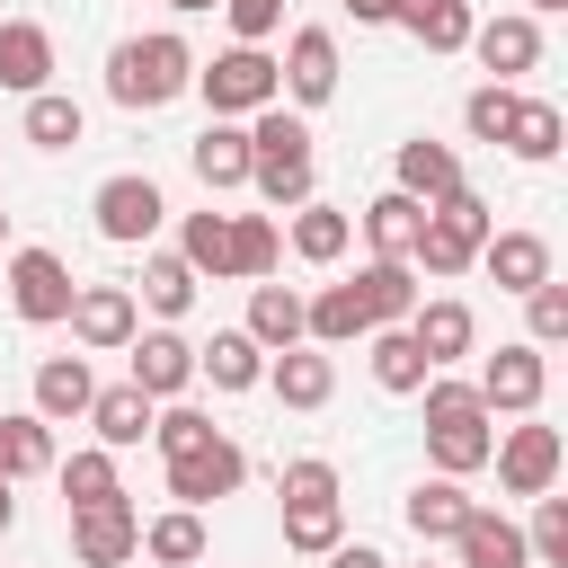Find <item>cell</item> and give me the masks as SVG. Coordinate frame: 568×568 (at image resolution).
Wrapping results in <instances>:
<instances>
[{
  "mask_svg": "<svg viewBox=\"0 0 568 568\" xmlns=\"http://www.w3.org/2000/svg\"><path fill=\"white\" fill-rule=\"evenodd\" d=\"M275 231L293 240V257H302V266H337V257L355 248V213H346V204H320V195H311V204H293V222H275Z\"/></svg>",
  "mask_w": 568,
  "mask_h": 568,
  "instance_id": "d6986e66",
  "label": "cell"
},
{
  "mask_svg": "<svg viewBox=\"0 0 568 568\" xmlns=\"http://www.w3.org/2000/svg\"><path fill=\"white\" fill-rule=\"evenodd\" d=\"M71 559H80V568H124V559H142V506H133V497L71 506Z\"/></svg>",
  "mask_w": 568,
  "mask_h": 568,
  "instance_id": "7c38bea8",
  "label": "cell"
},
{
  "mask_svg": "<svg viewBox=\"0 0 568 568\" xmlns=\"http://www.w3.org/2000/svg\"><path fill=\"white\" fill-rule=\"evenodd\" d=\"M266 355H284V346H302V293L293 284H248V320H240Z\"/></svg>",
  "mask_w": 568,
  "mask_h": 568,
  "instance_id": "836d02e7",
  "label": "cell"
},
{
  "mask_svg": "<svg viewBox=\"0 0 568 568\" xmlns=\"http://www.w3.org/2000/svg\"><path fill=\"white\" fill-rule=\"evenodd\" d=\"M0 248H9V213H0Z\"/></svg>",
  "mask_w": 568,
  "mask_h": 568,
  "instance_id": "11a10c76",
  "label": "cell"
},
{
  "mask_svg": "<svg viewBox=\"0 0 568 568\" xmlns=\"http://www.w3.org/2000/svg\"><path fill=\"white\" fill-rule=\"evenodd\" d=\"M80 133H89L80 98H62V89H36V98H27V142H36V151H71Z\"/></svg>",
  "mask_w": 568,
  "mask_h": 568,
  "instance_id": "ab89813d",
  "label": "cell"
},
{
  "mask_svg": "<svg viewBox=\"0 0 568 568\" xmlns=\"http://www.w3.org/2000/svg\"><path fill=\"white\" fill-rule=\"evenodd\" d=\"M506 115H515V89H497V80H479V89L462 98V133H470V142H488V151L506 142Z\"/></svg>",
  "mask_w": 568,
  "mask_h": 568,
  "instance_id": "f6af8a7d",
  "label": "cell"
},
{
  "mask_svg": "<svg viewBox=\"0 0 568 568\" xmlns=\"http://www.w3.org/2000/svg\"><path fill=\"white\" fill-rule=\"evenodd\" d=\"M453 568H532L524 524H515V515H497V506H470V524L453 532Z\"/></svg>",
  "mask_w": 568,
  "mask_h": 568,
  "instance_id": "ac0fdd59",
  "label": "cell"
},
{
  "mask_svg": "<svg viewBox=\"0 0 568 568\" xmlns=\"http://www.w3.org/2000/svg\"><path fill=\"white\" fill-rule=\"evenodd\" d=\"M559 142H568V115H559L550 98H515V115H506V151L532 160V169H550Z\"/></svg>",
  "mask_w": 568,
  "mask_h": 568,
  "instance_id": "d6a6232c",
  "label": "cell"
},
{
  "mask_svg": "<svg viewBox=\"0 0 568 568\" xmlns=\"http://www.w3.org/2000/svg\"><path fill=\"white\" fill-rule=\"evenodd\" d=\"M222 18H231L240 44H266V36L284 27V0H222Z\"/></svg>",
  "mask_w": 568,
  "mask_h": 568,
  "instance_id": "c3c4849f",
  "label": "cell"
},
{
  "mask_svg": "<svg viewBox=\"0 0 568 568\" xmlns=\"http://www.w3.org/2000/svg\"><path fill=\"white\" fill-rule=\"evenodd\" d=\"M124 382H133L151 408L186 399V382H195V337H178V328H133V346H124Z\"/></svg>",
  "mask_w": 568,
  "mask_h": 568,
  "instance_id": "ba28073f",
  "label": "cell"
},
{
  "mask_svg": "<svg viewBox=\"0 0 568 568\" xmlns=\"http://www.w3.org/2000/svg\"><path fill=\"white\" fill-rule=\"evenodd\" d=\"M89 399H98V382H89V355H44V364H36V417H44V426H71V417H89Z\"/></svg>",
  "mask_w": 568,
  "mask_h": 568,
  "instance_id": "484cf974",
  "label": "cell"
},
{
  "mask_svg": "<svg viewBox=\"0 0 568 568\" xmlns=\"http://www.w3.org/2000/svg\"><path fill=\"white\" fill-rule=\"evenodd\" d=\"M337 9H346L355 27H390V9H399V0H337Z\"/></svg>",
  "mask_w": 568,
  "mask_h": 568,
  "instance_id": "f907efd6",
  "label": "cell"
},
{
  "mask_svg": "<svg viewBox=\"0 0 568 568\" xmlns=\"http://www.w3.org/2000/svg\"><path fill=\"white\" fill-rule=\"evenodd\" d=\"M195 382H213V390H257V382H266V346H257L248 328H213V337L195 346Z\"/></svg>",
  "mask_w": 568,
  "mask_h": 568,
  "instance_id": "7402d4cb",
  "label": "cell"
},
{
  "mask_svg": "<svg viewBox=\"0 0 568 568\" xmlns=\"http://www.w3.org/2000/svg\"><path fill=\"white\" fill-rule=\"evenodd\" d=\"M399 328L417 337V355H426L435 373H444V364H462V355L479 346V320H470V302H462V293H435V302H417Z\"/></svg>",
  "mask_w": 568,
  "mask_h": 568,
  "instance_id": "2e32d148",
  "label": "cell"
},
{
  "mask_svg": "<svg viewBox=\"0 0 568 568\" xmlns=\"http://www.w3.org/2000/svg\"><path fill=\"white\" fill-rule=\"evenodd\" d=\"M204 435H222V426H213L204 408H186V399H169V408L151 417V444H160V462H169V453H186V444H204Z\"/></svg>",
  "mask_w": 568,
  "mask_h": 568,
  "instance_id": "7dc6e473",
  "label": "cell"
},
{
  "mask_svg": "<svg viewBox=\"0 0 568 568\" xmlns=\"http://www.w3.org/2000/svg\"><path fill=\"white\" fill-rule=\"evenodd\" d=\"M9 524H18V506H9V479H0V541H9Z\"/></svg>",
  "mask_w": 568,
  "mask_h": 568,
  "instance_id": "816d5d0a",
  "label": "cell"
},
{
  "mask_svg": "<svg viewBox=\"0 0 568 568\" xmlns=\"http://www.w3.org/2000/svg\"><path fill=\"white\" fill-rule=\"evenodd\" d=\"M550 9H568V0H524V18H550Z\"/></svg>",
  "mask_w": 568,
  "mask_h": 568,
  "instance_id": "f5cc1de1",
  "label": "cell"
},
{
  "mask_svg": "<svg viewBox=\"0 0 568 568\" xmlns=\"http://www.w3.org/2000/svg\"><path fill=\"white\" fill-rule=\"evenodd\" d=\"M470 390H479V408H488V417H541V390H550V355L515 337V346H497V355L479 364V382H470Z\"/></svg>",
  "mask_w": 568,
  "mask_h": 568,
  "instance_id": "52a82bcc",
  "label": "cell"
},
{
  "mask_svg": "<svg viewBox=\"0 0 568 568\" xmlns=\"http://www.w3.org/2000/svg\"><path fill=\"white\" fill-rule=\"evenodd\" d=\"M524 550H532V568H568V497H532Z\"/></svg>",
  "mask_w": 568,
  "mask_h": 568,
  "instance_id": "ee69618b",
  "label": "cell"
},
{
  "mask_svg": "<svg viewBox=\"0 0 568 568\" xmlns=\"http://www.w3.org/2000/svg\"><path fill=\"white\" fill-rule=\"evenodd\" d=\"M462 53H479V71H488L497 89H515V80L541 62V18H524V9H506V18H479Z\"/></svg>",
  "mask_w": 568,
  "mask_h": 568,
  "instance_id": "5bb4252c",
  "label": "cell"
},
{
  "mask_svg": "<svg viewBox=\"0 0 568 568\" xmlns=\"http://www.w3.org/2000/svg\"><path fill=\"white\" fill-rule=\"evenodd\" d=\"M151 417H160V408H151L133 382H115V390H98V399H89V426H98V444H106V453H133V444L151 435Z\"/></svg>",
  "mask_w": 568,
  "mask_h": 568,
  "instance_id": "e575fe53",
  "label": "cell"
},
{
  "mask_svg": "<svg viewBox=\"0 0 568 568\" xmlns=\"http://www.w3.org/2000/svg\"><path fill=\"white\" fill-rule=\"evenodd\" d=\"M328 568H390V559H382L373 541H337V550H328Z\"/></svg>",
  "mask_w": 568,
  "mask_h": 568,
  "instance_id": "681fc988",
  "label": "cell"
},
{
  "mask_svg": "<svg viewBox=\"0 0 568 568\" xmlns=\"http://www.w3.org/2000/svg\"><path fill=\"white\" fill-rule=\"evenodd\" d=\"M142 559H160V568H195V559H204V515H195V506L151 515V524H142Z\"/></svg>",
  "mask_w": 568,
  "mask_h": 568,
  "instance_id": "f35d334b",
  "label": "cell"
},
{
  "mask_svg": "<svg viewBox=\"0 0 568 568\" xmlns=\"http://www.w3.org/2000/svg\"><path fill=\"white\" fill-rule=\"evenodd\" d=\"M186 160H195L204 195H231V186H248V124H204V133L186 142Z\"/></svg>",
  "mask_w": 568,
  "mask_h": 568,
  "instance_id": "83f0119b",
  "label": "cell"
},
{
  "mask_svg": "<svg viewBox=\"0 0 568 568\" xmlns=\"http://www.w3.org/2000/svg\"><path fill=\"white\" fill-rule=\"evenodd\" d=\"M248 186L266 213H293L320 195V169H311V124L293 106H257L248 115Z\"/></svg>",
  "mask_w": 568,
  "mask_h": 568,
  "instance_id": "7a4b0ae2",
  "label": "cell"
},
{
  "mask_svg": "<svg viewBox=\"0 0 568 568\" xmlns=\"http://www.w3.org/2000/svg\"><path fill=\"white\" fill-rule=\"evenodd\" d=\"M53 479H62V497H71V506H106V497H124V479H115V453H106V444H89V453L53 462Z\"/></svg>",
  "mask_w": 568,
  "mask_h": 568,
  "instance_id": "60d3db41",
  "label": "cell"
},
{
  "mask_svg": "<svg viewBox=\"0 0 568 568\" xmlns=\"http://www.w3.org/2000/svg\"><path fill=\"white\" fill-rule=\"evenodd\" d=\"M169 9H178V18H195V9H222V0H169Z\"/></svg>",
  "mask_w": 568,
  "mask_h": 568,
  "instance_id": "db71d44e",
  "label": "cell"
},
{
  "mask_svg": "<svg viewBox=\"0 0 568 568\" xmlns=\"http://www.w3.org/2000/svg\"><path fill=\"white\" fill-rule=\"evenodd\" d=\"M488 462H497V488H506V497H550V488H559V462H568V444H559V426H541V417H515V426L488 444Z\"/></svg>",
  "mask_w": 568,
  "mask_h": 568,
  "instance_id": "8992f818",
  "label": "cell"
},
{
  "mask_svg": "<svg viewBox=\"0 0 568 568\" xmlns=\"http://www.w3.org/2000/svg\"><path fill=\"white\" fill-rule=\"evenodd\" d=\"M479 266L497 275V293H532V284H550V240L541 231H488Z\"/></svg>",
  "mask_w": 568,
  "mask_h": 568,
  "instance_id": "cb8c5ba5",
  "label": "cell"
},
{
  "mask_svg": "<svg viewBox=\"0 0 568 568\" xmlns=\"http://www.w3.org/2000/svg\"><path fill=\"white\" fill-rule=\"evenodd\" d=\"M275 497H284V506H328V497H337V462H320V453H302V462H284V479H275Z\"/></svg>",
  "mask_w": 568,
  "mask_h": 568,
  "instance_id": "bcb514c9",
  "label": "cell"
},
{
  "mask_svg": "<svg viewBox=\"0 0 568 568\" xmlns=\"http://www.w3.org/2000/svg\"><path fill=\"white\" fill-rule=\"evenodd\" d=\"M186 302H195V266H186L178 248H151V257H142V293H133V311H151L160 328H178Z\"/></svg>",
  "mask_w": 568,
  "mask_h": 568,
  "instance_id": "1f68e13d",
  "label": "cell"
},
{
  "mask_svg": "<svg viewBox=\"0 0 568 568\" xmlns=\"http://www.w3.org/2000/svg\"><path fill=\"white\" fill-rule=\"evenodd\" d=\"M275 257H284L275 213H231V275H240V284H266V275H275Z\"/></svg>",
  "mask_w": 568,
  "mask_h": 568,
  "instance_id": "74e56055",
  "label": "cell"
},
{
  "mask_svg": "<svg viewBox=\"0 0 568 568\" xmlns=\"http://www.w3.org/2000/svg\"><path fill=\"white\" fill-rule=\"evenodd\" d=\"M36 470H53V426H44L36 408H18V417H0V479L18 488V479H36Z\"/></svg>",
  "mask_w": 568,
  "mask_h": 568,
  "instance_id": "d590c367",
  "label": "cell"
},
{
  "mask_svg": "<svg viewBox=\"0 0 568 568\" xmlns=\"http://www.w3.org/2000/svg\"><path fill=\"white\" fill-rule=\"evenodd\" d=\"M337 71H346V62H337V36H328V27H293V36H284L275 80H284L293 115H302V106H328V98H337Z\"/></svg>",
  "mask_w": 568,
  "mask_h": 568,
  "instance_id": "4fadbf2b",
  "label": "cell"
},
{
  "mask_svg": "<svg viewBox=\"0 0 568 568\" xmlns=\"http://www.w3.org/2000/svg\"><path fill=\"white\" fill-rule=\"evenodd\" d=\"M488 231H497V213H488L470 186H453L444 204H426V231H417L408 266H417V275H470L479 248H488Z\"/></svg>",
  "mask_w": 568,
  "mask_h": 568,
  "instance_id": "277c9868",
  "label": "cell"
},
{
  "mask_svg": "<svg viewBox=\"0 0 568 568\" xmlns=\"http://www.w3.org/2000/svg\"><path fill=\"white\" fill-rule=\"evenodd\" d=\"M470 506H479V497H470L462 479H444V470H435V479H417V488H408V506H399V515H408V532H417V541H453V532L470 524Z\"/></svg>",
  "mask_w": 568,
  "mask_h": 568,
  "instance_id": "4316f807",
  "label": "cell"
},
{
  "mask_svg": "<svg viewBox=\"0 0 568 568\" xmlns=\"http://www.w3.org/2000/svg\"><path fill=\"white\" fill-rule=\"evenodd\" d=\"M240 479H248V453L231 444V435H204V444H186V453H169V497L178 506H213V497H240Z\"/></svg>",
  "mask_w": 568,
  "mask_h": 568,
  "instance_id": "9c48e42d",
  "label": "cell"
},
{
  "mask_svg": "<svg viewBox=\"0 0 568 568\" xmlns=\"http://www.w3.org/2000/svg\"><path fill=\"white\" fill-rule=\"evenodd\" d=\"M417 568H426V559H417Z\"/></svg>",
  "mask_w": 568,
  "mask_h": 568,
  "instance_id": "9f6ffc18",
  "label": "cell"
},
{
  "mask_svg": "<svg viewBox=\"0 0 568 568\" xmlns=\"http://www.w3.org/2000/svg\"><path fill=\"white\" fill-rule=\"evenodd\" d=\"M186 89H195V44H186L178 27L124 36V44L106 53V98H115L124 115H151V106H169V98H186Z\"/></svg>",
  "mask_w": 568,
  "mask_h": 568,
  "instance_id": "6da1fadb",
  "label": "cell"
},
{
  "mask_svg": "<svg viewBox=\"0 0 568 568\" xmlns=\"http://www.w3.org/2000/svg\"><path fill=\"white\" fill-rule=\"evenodd\" d=\"M355 231L373 240V257H399V266H408V248H417V231H426V204H408L399 186H382V195L355 213Z\"/></svg>",
  "mask_w": 568,
  "mask_h": 568,
  "instance_id": "f1b7e54d",
  "label": "cell"
},
{
  "mask_svg": "<svg viewBox=\"0 0 568 568\" xmlns=\"http://www.w3.org/2000/svg\"><path fill=\"white\" fill-rule=\"evenodd\" d=\"M355 337H373V320H364L355 284H320V293H302V346L337 355V346H355Z\"/></svg>",
  "mask_w": 568,
  "mask_h": 568,
  "instance_id": "ffe728a7",
  "label": "cell"
},
{
  "mask_svg": "<svg viewBox=\"0 0 568 568\" xmlns=\"http://www.w3.org/2000/svg\"><path fill=\"white\" fill-rule=\"evenodd\" d=\"M346 284H355V302H364L373 328H399V320L426 302V293H417V266H399V257H373V266H355Z\"/></svg>",
  "mask_w": 568,
  "mask_h": 568,
  "instance_id": "44dd1931",
  "label": "cell"
},
{
  "mask_svg": "<svg viewBox=\"0 0 568 568\" xmlns=\"http://www.w3.org/2000/svg\"><path fill=\"white\" fill-rule=\"evenodd\" d=\"M71 266L53 257V248H9V311L27 320V328H53V320H71Z\"/></svg>",
  "mask_w": 568,
  "mask_h": 568,
  "instance_id": "8fae6325",
  "label": "cell"
},
{
  "mask_svg": "<svg viewBox=\"0 0 568 568\" xmlns=\"http://www.w3.org/2000/svg\"><path fill=\"white\" fill-rule=\"evenodd\" d=\"M524 346H541V355L568 346V284H559V275L524 293Z\"/></svg>",
  "mask_w": 568,
  "mask_h": 568,
  "instance_id": "7bdbcfd3",
  "label": "cell"
},
{
  "mask_svg": "<svg viewBox=\"0 0 568 568\" xmlns=\"http://www.w3.org/2000/svg\"><path fill=\"white\" fill-rule=\"evenodd\" d=\"M266 390H275L284 408H328L337 364H328L320 346H284V355H266Z\"/></svg>",
  "mask_w": 568,
  "mask_h": 568,
  "instance_id": "d4e9b609",
  "label": "cell"
},
{
  "mask_svg": "<svg viewBox=\"0 0 568 568\" xmlns=\"http://www.w3.org/2000/svg\"><path fill=\"white\" fill-rule=\"evenodd\" d=\"M364 364H373V382H382L390 399H417V390L435 382V364L417 355V337H408V328H373V337H364Z\"/></svg>",
  "mask_w": 568,
  "mask_h": 568,
  "instance_id": "f546056e",
  "label": "cell"
},
{
  "mask_svg": "<svg viewBox=\"0 0 568 568\" xmlns=\"http://www.w3.org/2000/svg\"><path fill=\"white\" fill-rule=\"evenodd\" d=\"M390 186H399L408 204H444V195L462 186V151H453V142H435V133H408V142H399V160H390Z\"/></svg>",
  "mask_w": 568,
  "mask_h": 568,
  "instance_id": "e0dca14e",
  "label": "cell"
},
{
  "mask_svg": "<svg viewBox=\"0 0 568 568\" xmlns=\"http://www.w3.org/2000/svg\"><path fill=\"white\" fill-rule=\"evenodd\" d=\"M346 541V506L328 497V506H284V550H302V559H328Z\"/></svg>",
  "mask_w": 568,
  "mask_h": 568,
  "instance_id": "b9f144b4",
  "label": "cell"
},
{
  "mask_svg": "<svg viewBox=\"0 0 568 568\" xmlns=\"http://www.w3.org/2000/svg\"><path fill=\"white\" fill-rule=\"evenodd\" d=\"M89 213H98V240H115V248H151V231L169 222V195L151 186V178H106L98 195H89Z\"/></svg>",
  "mask_w": 568,
  "mask_h": 568,
  "instance_id": "30bf717a",
  "label": "cell"
},
{
  "mask_svg": "<svg viewBox=\"0 0 568 568\" xmlns=\"http://www.w3.org/2000/svg\"><path fill=\"white\" fill-rule=\"evenodd\" d=\"M195 98L213 106V124H240V115H257V106H284L275 53H266V44H231V53L195 62Z\"/></svg>",
  "mask_w": 568,
  "mask_h": 568,
  "instance_id": "5b68a950",
  "label": "cell"
},
{
  "mask_svg": "<svg viewBox=\"0 0 568 568\" xmlns=\"http://www.w3.org/2000/svg\"><path fill=\"white\" fill-rule=\"evenodd\" d=\"M133 328H142L133 284H80V293H71V337H80L89 355H124Z\"/></svg>",
  "mask_w": 568,
  "mask_h": 568,
  "instance_id": "9a60e30c",
  "label": "cell"
},
{
  "mask_svg": "<svg viewBox=\"0 0 568 568\" xmlns=\"http://www.w3.org/2000/svg\"><path fill=\"white\" fill-rule=\"evenodd\" d=\"M390 27H408L426 53H462V44H470V27H479V9H470V0H399V9H390Z\"/></svg>",
  "mask_w": 568,
  "mask_h": 568,
  "instance_id": "4dcf8cb0",
  "label": "cell"
},
{
  "mask_svg": "<svg viewBox=\"0 0 568 568\" xmlns=\"http://www.w3.org/2000/svg\"><path fill=\"white\" fill-rule=\"evenodd\" d=\"M417 399H426V462H435L444 479H470V470H488V444H497V426H488L479 390H470V382H453V373H435Z\"/></svg>",
  "mask_w": 568,
  "mask_h": 568,
  "instance_id": "3957f363",
  "label": "cell"
},
{
  "mask_svg": "<svg viewBox=\"0 0 568 568\" xmlns=\"http://www.w3.org/2000/svg\"><path fill=\"white\" fill-rule=\"evenodd\" d=\"M178 257L195 266V284H204V275L222 284V275H231V213H213V204L186 213V222H178Z\"/></svg>",
  "mask_w": 568,
  "mask_h": 568,
  "instance_id": "8d00e7d4",
  "label": "cell"
},
{
  "mask_svg": "<svg viewBox=\"0 0 568 568\" xmlns=\"http://www.w3.org/2000/svg\"><path fill=\"white\" fill-rule=\"evenodd\" d=\"M0 89H18V98L53 89V36L36 18H0Z\"/></svg>",
  "mask_w": 568,
  "mask_h": 568,
  "instance_id": "603a6c76",
  "label": "cell"
}]
</instances>
